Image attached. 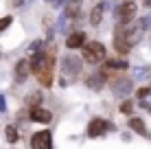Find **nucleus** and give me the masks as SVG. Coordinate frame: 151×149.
Masks as SVG:
<instances>
[{
    "instance_id": "nucleus-5",
    "label": "nucleus",
    "mask_w": 151,
    "mask_h": 149,
    "mask_svg": "<svg viewBox=\"0 0 151 149\" xmlns=\"http://www.w3.org/2000/svg\"><path fill=\"white\" fill-rule=\"evenodd\" d=\"M116 18H118V22H121L123 27L129 24L134 18H136V4L134 2H123L121 7L116 9Z\"/></svg>"
},
{
    "instance_id": "nucleus-22",
    "label": "nucleus",
    "mask_w": 151,
    "mask_h": 149,
    "mask_svg": "<svg viewBox=\"0 0 151 149\" xmlns=\"http://www.w3.org/2000/svg\"><path fill=\"white\" fill-rule=\"evenodd\" d=\"M123 2H134V0H123Z\"/></svg>"
},
{
    "instance_id": "nucleus-18",
    "label": "nucleus",
    "mask_w": 151,
    "mask_h": 149,
    "mask_svg": "<svg viewBox=\"0 0 151 149\" xmlns=\"http://www.w3.org/2000/svg\"><path fill=\"white\" fill-rule=\"evenodd\" d=\"M132 110H134L132 101H123V103H121V112H123V114H132Z\"/></svg>"
},
{
    "instance_id": "nucleus-21",
    "label": "nucleus",
    "mask_w": 151,
    "mask_h": 149,
    "mask_svg": "<svg viewBox=\"0 0 151 149\" xmlns=\"http://www.w3.org/2000/svg\"><path fill=\"white\" fill-rule=\"evenodd\" d=\"M7 110V105H4V96H0V112Z\"/></svg>"
},
{
    "instance_id": "nucleus-10",
    "label": "nucleus",
    "mask_w": 151,
    "mask_h": 149,
    "mask_svg": "<svg viewBox=\"0 0 151 149\" xmlns=\"http://www.w3.org/2000/svg\"><path fill=\"white\" fill-rule=\"evenodd\" d=\"M31 119H33L35 123H50V112L44 110V107H31Z\"/></svg>"
},
{
    "instance_id": "nucleus-13",
    "label": "nucleus",
    "mask_w": 151,
    "mask_h": 149,
    "mask_svg": "<svg viewBox=\"0 0 151 149\" xmlns=\"http://www.w3.org/2000/svg\"><path fill=\"white\" fill-rule=\"evenodd\" d=\"M79 9H81V0H70L68 7H66V18L77 20L79 18Z\"/></svg>"
},
{
    "instance_id": "nucleus-12",
    "label": "nucleus",
    "mask_w": 151,
    "mask_h": 149,
    "mask_svg": "<svg viewBox=\"0 0 151 149\" xmlns=\"http://www.w3.org/2000/svg\"><path fill=\"white\" fill-rule=\"evenodd\" d=\"M129 90H132V81L129 79H118V81H114V92L116 94H129Z\"/></svg>"
},
{
    "instance_id": "nucleus-7",
    "label": "nucleus",
    "mask_w": 151,
    "mask_h": 149,
    "mask_svg": "<svg viewBox=\"0 0 151 149\" xmlns=\"http://www.w3.org/2000/svg\"><path fill=\"white\" fill-rule=\"evenodd\" d=\"M107 127H110V125H107V121H103V119H92L90 125H88V136L96 138V136H101Z\"/></svg>"
},
{
    "instance_id": "nucleus-6",
    "label": "nucleus",
    "mask_w": 151,
    "mask_h": 149,
    "mask_svg": "<svg viewBox=\"0 0 151 149\" xmlns=\"http://www.w3.org/2000/svg\"><path fill=\"white\" fill-rule=\"evenodd\" d=\"M114 46H116V50L121 55H127L129 48H132V44H129L127 40V27H121L116 31V37H114Z\"/></svg>"
},
{
    "instance_id": "nucleus-17",
    "label": "nucleus",
    "mask_w": 151,
    "mask_h": 149,
    "mask_svg": "<svg viewBox=\"0 0 151 149\" xmlns=\"http://www.w3.org/2000/svg\"><path fill=\"white\" fill-rule=\"evenodd\" d=\"M4 136H7V143H18V130H15L13 125H9L7 130H4Z\"/></svg>"
},
{
    "instance_id": "nucleus-15",
    "label": "nucleus",
    "mask_w": 151,
    "mask_h": 149,
    "mask_svg": "<svg viewBox=\"0 0 151 149\" xmlns=\"http://www.w3.org/2000/svg\"><path fill=\"white\" fill-rule=\"evenodd\" d=\"M129 127H132L134 132H138V134H142V136L149 134L147 127H145V123H142V119H132V121H129Z\"/></svg>"
},
{
    "instance_id": "nucleus-9",
    "label": "nucleus",
    "mask_w": 151,
    "mask_h": 149,
    "mask_svg": "<svg viewBox=\"0 0 151 149\" xmlns=\"http://www.w3.org/2000/svg\"><path fill=\"white\" fill-rule=\"evenodd\" d=\"M66 46H68V48H79V46H86V33H81V31L70 33L68 37H66Z\"/></svg>"
},
{
    "instance_id": "nucleus-2",
    "label": "nucleus",
    "mask_w": 151,
    "mask_h": 149,
    "mask_svg": "<svg viewBox=\"0 0 151 149\" xmlns=\"http://www.w3.org/2000/svg\"><path fill=\"white\" fill-rule=\"evenodd\" d=\"M83 59L88 64H99V61L105 59V46L101 42H88L83 46Z\"/></svg>"
},
{
    "instance_id": "nucleus-4",
    "label": "nucleus",
    "mask_w": 151,
    "mask_h": 149,
    "mask_svg": "<svg viewBox=\"0 0 151 149\" xmlns=\"http://www.w3.org/2000/svg\"><path fill=\"white\" fill-rule=\"evenodd\" d=\"M31 147L33 149H50L53 147V136H50L48 130H42V132H35L31 136Z\"/></svg>"
},
{
    "instance_id": "nucleus-20",
    "label": "nucleus",
    "mask_w": 151,
    "mask_h": 149,
    "mask_svg": "<svg viewBox=\"0 0 151 149\" xmlns=\"http://www.w3.org/2000/svg\"><path fill=\"white\" fill-rule=\"evenodd\" d=\"M149 92H151V88H140V90H138V96H147Z\"/></svg>"
},
{
    "instance_id": "nucleus-8",
    "label": "nucleus",
    "mask_w": 151,
    "mask_h": 149,
    "mask_svg": "<svg viewBox=\"0 0 151 149\" xmlns=\"http://www.w3.org/2000/svg\"><path fill=\"white\" fill-rule=\"evenodd\" d=\"M29 73H31V61L29 59H20L18 66H15V81H18V83H24Z\"/></svg>"
},
{
    "instance_id": "nucleus-16",
    "label": "nucleus",
    "mask_w": 151,
    "mask_h": 149,
    "mask_svg": "<svg viewBox=\"0 0 151 149\" xmlns=\"http://www.w3.org/2000/svg\"><path fill=\"white\" fill-rule=\"evenodd\" d=\"M105 68L107 70H125V68H127V64L121 61V59H112V61H107V64H105Z\"/></svg>"
},
{
    "instance_id": "nucleus-11",
    "label": "nucleus",
    "mask_w": 151,
    "mask_h": 149,
    "mask_svg": "<svg viewBox=\"0 0 151 149\" xmlns=\"http://www.w3.org/2000/svg\"><path fill=\"white\" fill-rule=\"evenodd\" d=\"M86 83H88V88H92V90H101L103 83H105V77H103V73H96V75L88 77Z\"/></svg>"
},
{
    "instance_id": "nucleus-14",
    "label": "nucleus",
    "mask_w": 151,
    "mask_h": 149,
    "mask_svg": "<svg viewBox=\"0 0 151 149\" xmlns=\"http://www.w3.org/2000/svg\"><path fill=\"white\" fill-rule=\"evenodd\" d=\"M103 9H105L103 4H96V7L90 11V24H94V27H96V24L101 22V18H103Z\"/></svg>"
},
{
    "instance_id": "nucleus-19",
    "label": "nucleus",
    "mask_w": 151,
    "mask_h": 149,
    "mask_svg": "<svg viewBox=\"0 0 151 149\" xmlns=\"http://www.w3.org/2000/svg\"><path fill=\"white\" fill-rule=\"evenodd\" d=\"M9 24H11V18H2V20H0V31H4Z\"/></svg>"
},
{
    "instance_id": "nucleus-1",
    "label": "nucleus",
    "mask_w": 151,
    "mask_h": 149,
    "mask_svg": "<svg viewBox=\"0 0 151 149\" xmlns=\"http://www.w3.org/2000/svg\"><path fill=\"white\" fill-rule=\"evenodd\" d=\"M31 68H33V73L40 79L42 86H50L53 83V55L37 53L35 59H33V64H31Z\"/></svg>"
},
{
    "instance_id": "nucleus-3",
    "label": "nucleus",
    "mask_w": 151,
    "mask_h": 149,
    "mask_svg": "<svg viewBox=\"0 0 151 149\" xmlns=\"http://www.w3.org/2000/svg\"><path fill=\"white\" fill-rule=\"evenodd\" d=\"M81 70V59L77 57V55L68 53L64 59H61V73H64L66 77H77Z\"/></svg>"
}]
</instances>
